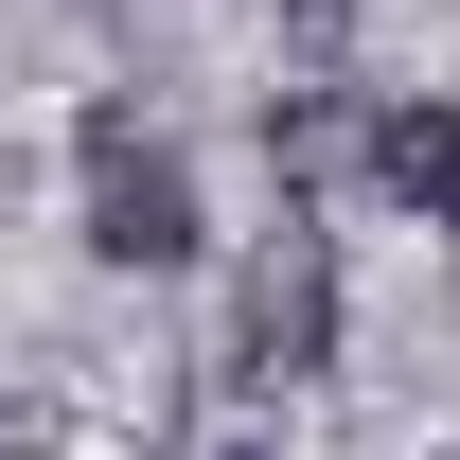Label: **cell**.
<instances>
[{
    "instance_id": "cell-1",
    "label": "cell",
    "mask_w": 460,
    "mask_h": 460,
    "mask_svg": "<svg viewBox=\"0 0 460 460\" xmlns=\"http://www.w3.org/2000/svg\"><path fill=\"white\" fill-rule=\"evenodd\" d=\"M71 160H89V266H195V160H177V142H142V107H89L71 124Z\"/></svg>"
},
{
    "instance_id": "cell-2",
    "label": "cell",
    "mask_w": 460,
    "mask_h": 460,
    "mask_svg": "<svg viewBox=\"0 0 460 460\" xmlns=\"http://www.w3.org/2000/svg\"><path fill=\"white\" fill-rule=\"evenodd\" d=\"M337 372V248L284 213V248L230 284V390H319Z\"/></svg>"
},
{
    "instance_id": "cell-3",
    "label": "cell",
    "mask_w": 460,
    "mask_h": 460,
    "mask_svg": "<svg viewBox=\"0 0 460 460\" xmlns=\"http://www.w3.org/2000/svg\"><path fill=\"white\" fill-rule=\"evenodd\" d=\"M354 160H372V195H390V213H425V230L460 248V107H443V89L372 107V142H354Z\"/></svg>"
},
{
    "instance_id": "cell-4",
    "label": "cell",
    "mask_w": 460,
    "mask_h": 460,
    "mask_svg": "<svg viewBox=\"0 0 460 460\" xmlns=\"http://www.w3.org/2000/svg\"><path fill=\"white\" fill-rule=\"evenodd\" d=\"M354 142H372V124H354L337 89H266V177H284V195H301V177H337Z\"/></svg>"
}]
</instances>
